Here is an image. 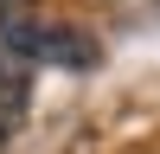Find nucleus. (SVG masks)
Masks as SVG:
<instances>
[{
	"mask_svg": "<svg viewBox=\"0 0 160 154\" xmlns=\"http://www.w3.org/2000/svg\"><path fill=\"white\" fill-rule=\"evenodd\" d=\"M26 109H32V64H19V58L0 51V141L19 135Z\"/></svg>",
	"mask_w": 160,
	"mask_h": 154,
	"instance_id": "2",
	"label": "nucleus"
},
{
	"mask_svg": "<svg viewBox=\"0 0 160 154\" xmlns=\"http://www.w3.org/2000/svg\"><path fill=\"white\" fill-rule=\"evenodd\" d=\"M0 45H7V58H19V64H64V71H90V64L102 58V45L83 32V26L26 19V13L0 26Z\"/></svg>",
	"mask_w": 160,
	"mask_h": 154,
	"instance_id": "1",
	"label": "nucleus"
},
{
	"mask_svg": "<svg viewBox=\"0 0 160 154\" xmlns=\"http://www.w3.org/2000/svg\"><path fill=\"white\" fill-rule=\"evenodd\" d=\"M19 13H26V0H0V26H7V19H19Z\"/></svg>",
	"mask_w": 160,
	"mask_h": 154,
	"instance_id": "3",
	"label": "nucleus"
}]
</instances>
